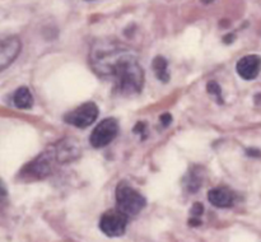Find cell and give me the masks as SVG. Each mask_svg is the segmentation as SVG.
I'll use <instances>...</instances> for the list:
<instances>
[{
    "label": "cell",
    "mask_w": 261,
    "mask_h": 242,
    "mask_svg": "<svg viewBox=\"0 0 261 242\" xmlns=\"http://www.w3.org/2000/svg\"><path fill=\"white\" fill-rule=\"evenodd\" d=\"M246 153L250 157H261V152L257 149H247Z\"/></svg>",
    "instance_id": "19"
},
{
    "label": "cell",
    "mask_w": 261,
    "mask_h": 242,
    "mask_svg": "<svg viewBox=\"0 0 261 242\" xmlns=\"http://www.w3.org/2000/svg\"><path fill=\"white\" fill-rule=\"evenodd\" d=\"M203 170L199 166H194L191 167V170L189 171L188 175L184 178V183H185V187L189 193H196L199 191V189L201 187V183H203Z\"/></svg>",
    "instance_id": "11"
},
{
    "label": "cell",
    "mask_w": 261,
    "mask_h": 242,
    "mask_svg": "<svg viewBox=\"0 0 261 242\" xmlns=\"http://www.w3.org/2000/svg\"><path fill=\"white\" fill-rule=\"evenodd\" d=\"M152 68L154 71L155 76L162 83H168L170 82V73H168V63L163 56L158 55L153 59Z\"/></svg>",
    "instance_id": "13"
},
{
    "label": "cell",
    "mask_w": 261,
    "mask_h": 242,
    "mask_svg": "<svg viewBox=\"0 0 261 242\" xmlns=\"http://www.w3.org/2000/svg\"><path fill=\"white\" fill-rule=\"evenodd\" d=\"M233 40H234V36L232 35H228V36H226V37H224V42L226 43H231V42H233Z\"/></svg>",
    "instance_id": "20"
},
{
    "label": "cell",
    "mask_w": 261,
    "mask_h": 242,
    "mask_svg": "<svg viewBox=\"0 0 261 242\" xmlns=\"http://www.w3.org/2000/svg\"><path fill=\"white\" fill-rule=\"evenodd\" d=\"M129 217L119 209L107 210L99 221V229L109 237L122 236L126 231Z\"/></svg>",
    "instance_id": "5"
},
{
    "label": "cell",
    "mask_w": 261,
    "mask_h": 242,
    "mask_svg": "<svg viewBox=\"0 0 261 242\" xmlns=\"http://www.w3.org/2000/svg\"><path fill=\"white\" fill-rule=\"evenodd\" d=\"M92 70L103 79L114 82L115 91L122 96H133L143 91L144 70L134 51L117 41H99L89 52Z\"/></svg>",
    "instance_id": "1"
},
{
    "label": "cell",
    "mask_w": 261,
    "mask_h": 242,
    "mask_svg": "<svg viewBox=\"0 0 261 242\" xmlns=\"http://www.w3.org/2000/svg\"><path fill=\"white\" fill-rule=\"evenodd\" d=\"M208 200L212 205L217 206V208H229L234 204L236 195L227 186H218L209 191Z\"/></svg>",
    "instance_id": "10"
},
{
    "label": "cell",
    "mask_w": 261,
    "mask_h": 242,
    "mask_svg": "<svg viewBox=\"0 0 261 242\" xmlns=\"http://www.w3.org/2000/svg\"><path fill=\"white\" fill-rule=\"evenodd\" d=\"M160 121H161V125H163V127H167L168 125L172 122V116H171L168 112H165V114H162L160 116Z\"/></svg>",
    "instance_id": "16"
},
{
    "label": "cell",
    "mask_w": 261,
    "mask_h": 242,
    "mask_svg": "<svg viewBox=\"0 0 261 242\" xmlns=\"http://www.w3.org/2000/svg\"><path fill=\"white\" fill-rule=\"evenodd\" d=\"M98 114L99 110L94 102H86L74 109L73 111L68 112L64 116V121L66 124L78 127V129H86L96 121Z\"/></svg>",
    "instance_id": "4"
},
{
    "label": "cell",
    "mask_w": 261,
    "mask_h": 242,
    "mask_svg": "<svg viewBox=\"0 0 261 242\" xmlns=\"http://www.w3.org/2000/svg\"><path fill=\"white\" fill-rule=\"evenodd\" d=\"M56 162L54 148L50 147L33 158L31 162L24 165L18 173V180L22 182H33L48 177L54 170V163Z\"/></svg>",
    "instance_id": "2"
},
{
    "label": "cell",
    "mask_w": 261,
    "mask_h": 242,
    "mask_svg": "<svg viewBox=\"0 0 261 242\" xmlns=\"http://www.w3.org/2000/svg\"><path fill=\"white\" fill-rule=\"evenodd\" d=\"M203 213H204L203 204H200V203L194 204L193 208H191V210H190V221H189V224H191V226H194V227L200 226L201 224L200 217L203 216Z\"/></svg>",
    "instance_id": "14"
},
{
    "label": "cell",
    "mask_w": 261,
    "mask_h": 242,
    "mask_svg": "<svg viewBox=\"0 0 261 242\" xmlns=\"http://www.w3.org/2000/svg\"><path fill=\"white\" fill-rule=\"evenodd\" d=\"M203 2H204V3H206V4H208V3H212V2H213V0H203Z\"/></svg>",
    "instance_id": "21"
},
{
    "label": "cell",
    "mask_w": 261,
    "mask_h": 242,
    "mask_svg": "<svg viewBox=\"0 0 261 242\" xmlns=\"http://www.w3.org/2000/svg\"><path fill=\"white\" fill-rule=\"evenodd\" d=\"M115 195H116L117 209L126 214L127 217L137 216L147 205L144 196L134 187H132L126 181L119 182Z\"/></svg>",
    "instance_id": "3"
},
{
    "label": "cell",
    "mask_w": 261,
    "mask_h": 242,
    "mask_svg": "<svg viewBox=\"0 0 261 242\" xmlns=\"http://www.w3.org/2000/svg\"><path fill=\"white\" fill-rule=\"evenodd\" d=\"M13 103L17 109L28 110L33 106V97L27 87H20L13 94Z\"/></svg>",
    "instance_id": "12"
},
{
    "label": "cell",
    "mask_w": 261,
    "mask_h": 242,
    "mask_svg": "<svg viewBox=\"0 0 261 242\" xmlns=\"http://www.w3.org/2000/svg\"><path fill=\"white\" fill-rule=\"evenodd\" d=\"M206 91L211 96H213L214 98L217 99L219 104H223L224 103V99H223V94H222V88L217 82L212 80L206 84Z\"/></svg>",
    "instance_id": "15"
},
{
    "label": "cell",
    "mask_w": 261,
    "mask_h": 242,
    "mask_svg": "<svg viewBox=\"0 0 261 242\" xmlns=\"http://www.w3.org/2000/svg\"><path fill=\"white\" fill-rule=\"evenodd\" d=\"M119 134V124L112 117L103 119L92 131L89 143L93 148H103L109 145Z\"/></svg>",
    "instance_id": "6"
},
{
    "label": "cell",
    "mask_w": 261,
    "mask_h": 242,
    "mask_svg": "<svg viewBox=\"0 0 261 242\" xmlns=\"http://www.w3.org/2000/svg\"><path fill=\"white\" fill-rule=\"evenodd\" d=\"M134 132L138 135L145 134L147 132V125H145V122H138L134 127Z\"/></svg>",
    "instance_id": "17"
},
{
    "label": "cell",
    "mask_w": 261,
    "mask_h": 242,
    "mask_svg": "<svg viewBox=\"0 0 261 242\" xmlns=\"http://www.w3.org/2000/svg\"><path fill=\"white\" fill-rule=\"evenodd\" d=\"M236 70L239 75L245 80H252L257 78L261 70V56L247 55L240 59L236 65Z\"/></svg>",
    "instance_id": "9"
},
{
    "label": "cell",
    "mask_w": 261,
    "mask_h": 242,
    "mask_svg": "<svg viewBox=\"0 0 261 242\" xmlns=\"http://www.w3.org/2000/svg\"><path fill=\"white\" fill-rule=\"evenodd\" d=\"M8 195V190H7V186H5L4 181L0 178V198H4V196Z\"/></svg>",
    "instance_id": "18"
},
{
    "label": "cell",
    "mask_w": 261,
    "mask_h": 242,
    "mask_svg": "<svg viewBox=\"0 0 261 242\" xmlns=\"http://www.w3.org/2000/svg\"><path fill=\"white\" fill-rule=\"evenodd\" d=\"M53 148L54 152H55L56 162L60 163V165L73 162V160L78 159L82 154L78 143L71 138H65V139L60 140L59 143L54 144Z\"/></svg>",
    "instance_id": "8"
},
{
    "label": "cell",
    "mask_w": 261,
    "mask_h": 242,
    "mask_svg": "<svg viewBox=\"0 0 261 242\" xmlns=\"http://www.w3.org/2000/svg\"><path fill=\"white\" fill-rule=\"evenodd\" d=\"M22 50V42L17 36H9L0 40V71L7 69Z\"/></svg>",
    "instance_id": "7"
}]
</instances>
